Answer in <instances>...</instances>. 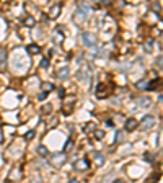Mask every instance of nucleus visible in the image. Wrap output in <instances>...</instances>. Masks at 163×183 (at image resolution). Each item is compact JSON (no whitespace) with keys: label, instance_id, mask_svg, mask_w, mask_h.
<instances>
[{"label":"nucleus","instance_id":"1","mask_svg":"<svg viewBox=\"0 0 163 183\" xmlns=\"http://www.w3.org/2000/svg\"><path fill=\"white\" fill-rule=\"evenodd\" d=\"M88 13H90V7L85 5V3H80V5H78V8H77V11H75L74 20L77 23H83L86 18H88Z\"/></svg>","mask_w":163,"mask_h":183},{"label":"nucleus","instance_id":"2","mask_svg":"<svg viewBox=\"0 0 163 183\" xmlns=\"http://www.w3.org/2000/svg\"><path fill=\"white\" fill-rule=\"evenodd\" d=\"M80 39H82V44L85 47H93L95 44L98 43L96 34H95V33H90V31H83L82 36H80Z\"/></svg>","mask_w":163,"mask_h":183},{"label":"nucleus","instance_id":"3","mask_svg":"<svg viewBox=\"0 0 163 183\" xmlns=\"http://www.w3.org/2000/svg\"><path fill=\"white\" fill-rule=\"evenodd\" d=\"M155 126V118L153 116H150V115H147L144 116L140 119V123H139V128L142 129V131H149V129H152Z\"/></svg>","mask_w":163,"mask_h":183},{"label":"nucleus","instance_id":"4","mask_svg":"<svg viewBox=\"0 0 163 183\" xmlns=\"http://www.w3.org/2000/svg\"><path fill=\"white\" fill-rule=\"evenodd\" d=\"M65 160H67V157H65V154L64 152H61V154H54V155H51V158H49V162H51V165L52 167H62L64 164H65Z\"/></svg>","mask_w":163,"mask_h":183},{"label":"nucleus","instance_id":"5","mask_svg":"<svg viewBox=\"0 0 163 183\" xmlns=\"http://www.w3.org/2000/svg\"><path fill=\"white\" fill-rule=\"evenodd\" d=\"M74 167H75L77 172H85V170L90 168V160H88V158H85V157H82V158H78V160L75 162Z\"/></svg>","mask_w":163,"mask_h":183},{"label":"nucleus","instance_id":"6","mask_svg":"<svg viewBox=\"0 0 163 183\" xmlns=\"http://www.w3.org/2000/svg\"><path fill=\"white\" fill-rule=\"evenodd\" d=\"M137 126H139V123H137L136 118H127L126 123H124V129L127 132H132L134 129H137Z\"/></svg>","mask_w":163,"mask_h":183},{"label":"nucleus","instance_id":"7","mask_svg":"<svg viewBox=\"0 0 163 183\" xmlns=\"http://www.w3.org/2000/svg\"><path fill=\"white\" fill-rule=\"evenodd\" d=\"M61 11H62V5L61 3H55V5L51 7V10H49V18H57L59 15H61Z\"/></svg>","mask_w":163,"mask_h":183},{"label":"nucleus","instance_id":"8","mask_svg":"<svg viewBox=\"0 0 163 183\" xmlns=\"http://www.w3.org/2000/svg\"><path fill=\"white\" fill-rule=\"evenodd\" d=\"M136 105L137 106H142V108H147L152 105V100L149 98V96H139V98L136 100Z\"/></svg>","mask_w":163,"mask_h":183},{"label":"nucleus","instance_id":"9","mask_svg":"<svg viewBox=\"0 0 163 183\" xmlns=\"http://www.w3.org/2000/svg\"><path fill=\"white\" fill-rule=\"evenodd\" d=\"M108 95V88H106L105 83H98L96 87V96L98 98H105V96Z\"/></svg>","mask_w":163,"mask_h":183},{"label":"nucleus","instance_id":"10","mask_svg":"<svg viewBox=\"0 0 163 183\" xmlns=\"http://www.w3.org/2000/svg\"><path fill=\"white\" fill-rule=\"evenodd\" d=\"M57 77H59V80L67 79V77H69V67H67V66L59 67V69H57Z\"/></svg>","mask_w":163,"mask_h":183},{"label":"nucleus","instance_id":"11","mask_svg":"<svg viewBox=\"0 0 163 183\" xmlns=\"http://www.w3.org/2000/svg\"><path fill=\"white\" fill-rule=\"evenodd\" d=\"M90 155L95 158V162H96L98 167H101L103 164H105V157H103V154H100V152H91Z\"/></svg>","mask_w":163,"mask_h":183},{"label":"nucleus","instance_id":"12","mask_svg":"<svg viewBox=\"0 0 163 183\" xmlns=\"http://www.w3.org/2000/svg\"><path fill=\"white\" fill-rule=\"evenodd\" d=\"M23 23H25V26H28V28H33L36 25V20L31 17V15H26V17L23 18Z\"/></svg>","mask_w":163,"mask_h":183},{"label":"nucleus","instance_id":"13","mask_svg":"<svg viewBox=\"0 0 163 183\" xmlns=\"http://www.w3.org/2000/svg\"><path fill=\"white\" fill-rule=\"evenodd\" d=\"M26 51L30 52V54H39L41 52V47L38 46V44H28V47H26Z\"/></svg>","mask_w":163,"mask_h":183},{"label":"nucleus","instance_id":"14","mask_svg":"<svg viewBox=\"0 0 163 183\" xmlns=\"http://www.w3.org/2000/svg\"><path fill=\"white\" fill-rule=\"evenodd\" d=\"M36 152L39 154V155H41V157H47V155H49V150H47V147H46V145H38V147H36Z\"/></svg>","mask_w":163,"mask_h":183},{"label":"nucleus","instance_id":"15","mask_svg":"<svg viewBox=\"0 0 163 183\" xmlns=\"http://www.w3.org/2000/svg\"><path fill=\"white\" fill-rule=\"evenodd\" d=\"M163 82L161 79H155V80H152L149 85H147V90H155V88H158L160 87V83Z\"/></svg>","mask_w":163,"mask_h":183},{"label":"nucleus","instance_id":"16","mask_svg":"<svg viewBox=\"0 0 163 183\" xmlns=\"http://www.w3.org/2000/svg\"><path fill=\"white\" fill-rule=\"evenodd\" d=\"M5 64H7V54H5V51L0 47V67H5Z\"/></svg>","mask_w":163,"mask_h":183},{"label":"nucleus","instance_id":"17","mask_svg":"<svg viewBox=\"0 0 163 183\" xmlns=\"http://www.w3.org/2000/svg\"><path fill=\"white\" fill-rule=\"evenodd\" d=\"M42 90H44V93H49V92L54 90V85L51 82H44V83H42Z\"/></svg>","mask_w":163,"mask_h":183},{"label":"nucleus","instance_id":"18","mask_svg":"<svg viewBox=\"0 0 163 183\" xmlns=\"http://www.w3.org/2000/svg\"><path fill=\"white\" fill-rule=\"evenodd\" d=\"M62 41H64V34H62V33L59 34V30H57V31H55V33H54V43L61 44Z\"/></svg>","mask_w":163,"mask_h":183},{"label":"nucleus","instance_id":"19","mask_svg":"<svg viewBox=\"0 0 163 183\" xmlns=\"http://www.w3.org/2000/svg\"><path fill=\"white\" fill-rule=\"evenodd\" d=\"M41 111H42V115H49V113L52 111V105H49V103L44 105V106L41 108Z\"/></svg>","mask_w":163,"mask_h":183},{"label":"nucleus","instance_id":"20","mask_svg":"<svg viewBox=\"0 0 163 183\" xmlns=\"http://www.w3.org/2000/svg\"><path fill=\"white\" fill-rule=\"evenodd\" d=\"M144 49L147 51V52H150L153 49V39H149V41L145 43V46H144Z\"/></svg>","mask_w":163,"mask_h":183},{"label":"nucleus","instance_id":"21","mask_svg":"<svg viewBox=\"0 0 163 183\" xmlns=\"http://www.w3.org/2000/svg\"><path fill=\"white\" fill-rule=\"evenodd\" d=\"M74 147V141L72 139H67V142H65V145H64V150H65V152H69L70 149Z\"/></svg>","mask_w":163,"mask_h":183},{"label":"nucleus","instance_id":"22","mask_svg":"<svg viewBox=\"0 0 163 183\" xmlns=\"http://www.w3.org/2000/svg\"><path fill=\"white\" fill-rule=\"evenodd\" d=\"M10 178H11V180H18V178H21V173H18V168L13 170V173L10 175Z\"/></svg>","mask_w":163,"mask_h":183},{"label":"nucleus","instance_id":"23","mask_svg":"<svg viewBox=\"0 0 163 183\" xmlns=\"http://www.w3.org/2000/svg\"><path fill=\"white\" fill-rule=\"evenodd\" d=\"M95 137H96V139H103V137H105V131L96 129V131H95Z\"/></svg>","mask_w":163,"mask_h":183},{"label":"nucleus","instance_id":"24","mask_svg":"<svg viewBox=\"0 0 163 183\" xmlns=\"http://www.w3.org/2000/svg\"><path fill=\"white\" fill-rule=\"evenodd\" d=\"M34 136H36V131H28L26 132V141H31V139H34Z\"/></svg>","mask_w":163,"mask_h":183},{"label":"nucleus","instance_id":"25","mask_svg":"<svg viewBox=\"0 0 163 183\" xmlns=\"http://www.w3.org/2000/svg\"><path fill=\"white\" fill-rule=\"evenodd\" d=\"M49 59H42L41 60V69H47V67H49Z\"/></svg>","mask_w":163,"mask_h":183},{"label":"nucleus","instance_id":"26","mask_svg":"<svg viewBox=\"0 0 163 183\" xmlns=\"http://www.w3.org/2000/svg\"><path fill=\"white\" fill-rule=\"evenodd\" d=\"M155 64H157V67H160V69H163V56H160V57L157 59V62H155Z\"/></svg>","mask_w":163,"mask_h":183},{"label":"nucleus","instance_id":"27","mask_svg":"<svg viewBox=\"0 0 163 183\" xmlns=\"http://www.w3.org/2000/svg\"><path fill=\"white\" fill-rule=\"evenodd\" d=\"M85 131H96V129H95V124L93 123H90V124H86V128H85Z\"/></svg>","mask_w":163,"mask_h":183},{"label":"nucleus","instance_id":"28","mask_svg":"<svg viewBox=\"0 0 163 183\" xmlns=\"http://www.w3.org/2000/svg\"><path fill=\"white\" fill-rule=\"evenodd\" d=\"M158 181V175H153L152 178H149V180H147V183H157Z\"/></svg>","mask_w":163,"mask_h":183},{"label":"nucleus","instance_id":"29","mask_svg":"<svg viewBox=\"0 0 163 183\" xmlns=\"http://www.w3.org/2000/svg\"><path fill=\"white\" fill-rule=\"evenodd\" d=\"M57 95L61 96V98H64V96H65V90H64V88L61 87V88H59V90H57Z\"/></svg>","mask_w":163,"mask_h":183},{"label":"nucleus","instance_id":"30","mask_svg":"<svg viewBox=\"0 0 163 183\" xmlns=\"http://www.w3.org/2000/svg\"><path fill=\"white\" fill-rule=\"evenodd\" d=\"M144 157H145V160H147V162H153V155H152V154H145Z\"/></svg>","mask_w":163,"mask_h":183},{"label":"nucleus","instance_id":"31","mask_svg":"<svg viewBox=\"0 0 163 183\" xmlns=\"http://www.w3.org/2000/svg\"><path fill=\"white\" fill-rule=\"evenodd\" d=\"M47 95H49V93H44V92H42V93H41V95H39V96H38V98H39V100H44V98H46V96H47Z\"/></svg>","mask_w":163,"mask_h":183},{"label":"nucleus","instance_id":"32","mask_svg":"<svg viewBox=\"0 0 163 183\" xmlns=\"http://www.w3.org/2000/svg\"><path fill=\"white\" fill-rule=\"evenodd\" d=\"M106 126H109V128H113V126H114V123H113V121H111V119H108V121H106Z\"/></svg>","mask_w":163,"mask_h":183},{"label":"nucleus","instance_id":"33","mask_svg":"<svg viewBox=\"0 0 163 183\" xmlns=\"http://www.w3.org/2000/svg\"><path fill=\"white\" fill-rule=\"evenodd\" d=\"M118 142H122V132H118Z\"/></svg>","mask_w":163,"mask_h":183},{"label":"nucleus","instance_id":"34","mask_svg":"<svg viewBox=\"0 0 163 183\" xmlns=\"http://www.w3.org/2000/svg\"><path fill=\"white\" fill-rule=\"evenodd\" d=\"M113 183H126L124 180H122V178H118V180H114Z\"/></svg>","mask_w":163,"mask_h":183},{"label":"nucleus","instance_id":"35","mask_svg":"<svg viewBox=\"0 0 163 183\" xmlns=\"http://www.w3.org/2000/svg\"><path fill=\"white\" fill-rule=\"evenodd\" d=\"M69 183H78V181L75 180V178H72V180H69Z\"/></svg>","mask_w":163,"mask_h":183},{"label":"nucleus","instance_id":"36","mask_svg":"<svg viewBox=\"0 0 163 183\" xmlns=\"http://www.w3.org/2000/svg\"><path fill=\"white\" fill-rule=\"evenodd\" d=\"M160 100H161V101H163V93H161V95H160Z\"/></svg>","mask_w":163,"mask_h":183},{"label":"nucleus","instance_id":"37","mask_svg":"<svg viewBox=\"0 0 163 183\" xmlns=\"http://www.w3.org/2000/svg\"><path fill=\"white\" fill-rule=\"evenodd\" d=\"M161 172H163V164H161Z\"/></svg>","mask_w":163,"mask_h":183},{"label":"nucleus","instance_id":"38","mask_svg":"<svg viewBox=\"0 0 163 183\" xmlns=\"http://www.w3.org/2000/svg\"><path fill=\"white\" fill-rule=\"evenodd\" d=\"M161 41H163V33H161Z\"/></svg>","mask_w":163,"mask_h":183},{"label":"nucleus","instance_id":"39","mask_svg":"<svg viewBox=\"0 0 163 183\" xmlns=\"http://www.w3.org/2000/svg\"><path fill=\"white\" fill-rule=\"evenodd\" d=\"M0 139H2V136H0Z\"/></svg>","mask_w":163,"mask_h":183}]
</instances>
